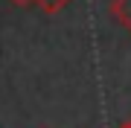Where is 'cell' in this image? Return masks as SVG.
Listing matches in <instances>:
<instances>
[{
	"label": "cell",
	"mask_w": 131,
	"mask_h": 128,
	"mask_svg": "<svg viewBox=\"0 0 131 128\" xmlns=\"http://www.w3.org/2000/svg\"><path fill=\"white\" fill-rule=\"evenodd\" d=\"M111 15H114V20L131 35V0H111Z\"/></svg>",
	"instance_id": "obj_1"
},
{
	"label": "cell",
	"mask_w": 131,
	"mask_h": 128,
	"mask_svg": "<svg viewBox=\"0 0 131 128\" xmlns=\"http://www.w3.org/2000/svg\"><path fill=\"white\" fill-rule=\"evenodd\" d=\"M32 6H38L41 12H47V15H56V12H61L64 6H70L73 0H29Z\"/></svg>",
	"instance_id": "obj_2"
},
{
	"label": "cell",
	"mask_w": 131,
	"mask_h": 128,
	"mask_svg": "<svg viewBox=\"0 0 131 128\" xmlns=\"http://www.w3.org/2000/svg\"><path fill=\"white\" fill-rule=\"evenodd\" d=\"M12 3H18V6H26V3H29V0H12Z\"/></svg>",
	"instance_id": "obj_3"
},
{
	"label": "cell",
	"mask_w": 131,
	"mask_h": 128,
	"mask_svg": "<svg viewBox=\"0 0 131 128\" xmlns=\"http://www.w3.org/2000/svg\"><path fill=\"white\" fill-rule=\"evenodd\" d=\"M117 128H131V119H128V122H122V125H117Z\"/></svg>",
	"instance_id": "obj_4"
}]
</instances>
